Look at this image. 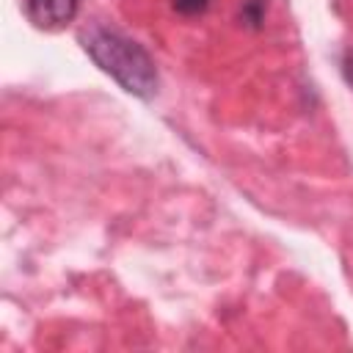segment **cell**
I'll return each instance as SVG.
<instances>
[{
    "mask_svg": "<svg viewBox=\"0 0 353 353\" xmlns=\"http://www.w3.org/2000/svg\"><path fill=\"white\" fill-rule=\"evenodd\" d=\"M80 44L88 58L110 74L124 91L149 99L157 91V69L152 55L130 36L108 25H91L80 33Z\"/></svg>",
    "mask_w": 353,
    "mask_h": 353,
    "instance_id": "cell-1",
    "label": "cell"
},
{
    "mask_svg": "<svg viewBox=\"0 0 353 353\" xmlns=\"http://www.w3.org/2000/svg\"><path fill=\"white\" fill-rule=\"evenodd\" d=\"M80 11V0H25L28 19L41 30H58L69 25Z\"/></svg>",
    "mask_w": 353,
    "mask_h": 353,
    "instance_id": "cell-2",
    "label": "cell"
},
{
    "mask_svg": "<svg viewBox=\"0 0 353 353\" xmlns=\"http://www.w3.org/2000/svg\"><path fill=\"white\" fill-rule=\"evenodd\" d=\"M207 6H210V0H174V8L185 17H199L207 11Z\"/></svg>",
    "mask_w": 353,
    "mask_h": 353,
    "instance_id": "cell-3",
    "label": "cell"
},
{
    "mask_svg": "<svg viewBox=\"0 0 353 353\" xmlns=\"http://www.w3.org/2000/svg\"><path fill=\"white\" fill-rule=\"evenodd\" d=\"M345 77H347V83L353 85V50L345 55Z\"/></svg>",
    "mask_w": 353,
    "mask_h": 353,
    "instance_id": "cell-4",
    "label": "cell"
}]
</instances>
